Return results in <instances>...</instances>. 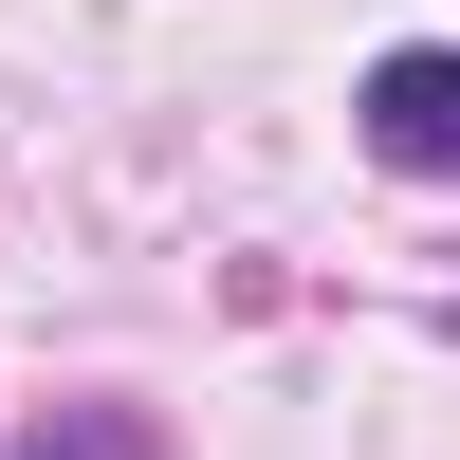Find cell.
Masks as SVG:
<instances>
[{"label":"cell","instance_id":"6da1fadb","mask_svg":"<svg viewBox=\"0 0 460 460\" xmlns=\"http://www.w3.org/2000/svg\"><path fill=\"white\" fill-rule=\"evenodd\" d=\"M368 147H387V166H424V184H460V56H442V37L368 74Z\"/></svg>","mask_w":460,"mask_h":460}]
</instances>
